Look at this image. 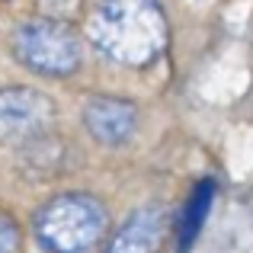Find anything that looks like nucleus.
<instances>
[{
  "label": "nucleus",
  "mask_w": 253,
  "mask_h": 253,
  "mask_svg": "<svg viewBox=\"0 0 253 253\" xmlns=\"http://www.w3.org/2000/svg\"><path fill=\"white\" fill-rule=\"evenodd\" d=\"M86 39L116 64L148 68L170 39L164 0H99L86 23Z\"/></svg>",
  "instance_id": "1"
},
{
  "label": "nucleus",
  "mask_w": 253,
  "mask_h": 253,
  "mask_svg": "<svg viewBox=\"0 0 253 253\" xmlns=\"http://www.w3.org/2000/svg\"><path fill=\"white\" fill-rule=\"evenodd\" d=\"M109 215L93 196L68 192L42 205L36 215V234L48 253H90L103 241Z\"/></svg>",
  "instance_id": "2"
},
{
  "label": "nucleus",
  "mask_w": 253,
  "mask_h": 253,
  "mask_svg": "<svg viewBox=\"0 0 253 253\" xmlns=\"http://www.w3.org/2000/svg\"><path fill=\"white\" fill-rule=\"evenodd\" d=\"M13 55L32 74L71 77L84 64V42L71 23L32 16L23 19L13 32Z\"/></svg>",
  "instance_id": "3"
},
{
  "label": "nucleus",
  "mask_w": 253,
  "mask_h": 253,
  "mask_svg": "<svg viewBox=\"0 0 253 253\" xmlns=\"http://www.w3.org/2000/svg\"><path fill=\"white\" fill-rule=\"evenodd\" d=\"M55 122V103L48 93L32 86L0 90V138L3 141H36Z\"/></svg>",
  "instance_id": "4"
},
{
  "label": "nucleus",
  "mask_w": 253,
  "mask_h": 253,
  "mask_svg": "<svg viewBox=\"0 0 253 253\" xmlns=\"http://www.w3.org/2000/svg\"><path fill=\"white\" fill-rule=\"evenodd\" d=\"M170 234V215L167 209H138L125 218V224L112 234L106 253H161L164 241Z\"/></svg>",
  "instance_id": "5"
},
{
  "label": "nucleus",
  "mask_w": 253,
  "mask_h": 253,
  "mask_svg": "<svg viewBox=\"0 0 253 253\" xmlns=\"http://www.w3.org/2000/svg\"><path fill=\"white\" fill-rule=\"evenodd\" d=\"M84 125L99 144H125L135 135L138 112L128 99L119 96H93L84 106Z\"/></svg>",
  "instance_id": "6"
},
{
  "label": "nucleus",
  "mask_w": 253,
  "mask_h": 253,
  "mask_svg": "<svg viewBox=\"0 0 253 253\" xmlns=\"http://www.w3.org/2000/svg\"><path fill=\"white\" fill-rule=\"evenodd\" d=\"M211 199H215V183H211V179H202V183L192 189L189 202H186L183 215H179V228H176L179 253H186L192 247V241L199 237V231H202V224H205V215H209V209H211Z\"/></svg>",
  "instance_id": "7"
},
{
  "label": "nucleus",
  "mask_w": 253,
  "mask_h": 253,
  "mask_svg": "<svg viewBox=\"0 0 253 253\" xmlns=\"http://www.w3.org/2000/svg\"><path fill=\"white\" fill-rule=\"evenodd\" d=\"M23 250V231L10 211L0 209V253H19Z\"/></svg>",
  "instance_id": "8"
},
{
  "label": "nucleus",
  "mask_w": 253,
  "mask_h": 253,
  "mask_svg": "<svg viewBox=\"0 0 253 253\" xmlns=\"http://www.w3.org/2000/svg\"><path fill=\"white\" fill-rule=\"evenodd\" d=\"M84 0H39V10L48 19H61V23H74V16L81 13Z\"/></svg>",
  "instance_id": "9"
}]
</instances>
